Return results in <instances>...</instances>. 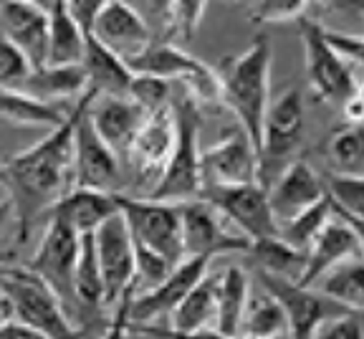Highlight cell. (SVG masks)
Wrapping results in <instances>:
<instances>
[{
	"label": "cell",
	"mask_w": 364,
	"mask_h": 339,
	"mask_svg": "<svg viewBox=\"0 0 364 339\" xmlns=\"http://www.w3.org/2000/svg\"><path fill=\"white\" fill-rule=\"evenodd\" d=\"M76 107V104H74ZM74 187V109L61 127L0 165V190L16 213V238L26 244L41 215Z\"/></svg>",
	"instance_id": "cell-1"
},
{
	"label": "cell",
	"mask_w": 364,
	"mask_h": 339,
	"mask_svg": "<svg viewBox=\"0 0 364 339\" xmlns=\"http://www.w3.org/2000/svg\"><path fill=\"white\" fill-rule=\"evenodd\" d=\"M271 66L273 51L266 36H256L245 51L223 58L218 68L220 104H225L238 127L253 140L258 150L263 130V117L271 104Z\"/></svg>",
	"instance_id": "cell-2"
},
{
	"label": "cell",
	"mask_w": 364,
	"mask_h": 339,
	"mask_svg": "<svg viewBox=\"0 0 364 339\" xmlns=\"http://www.w3.org/2000/svg\"><path fill=\"white\" fill-rule=\"evenodd\" d=\"M0 319L28 324L51 339H81V329L68 317L61 299L28 266L0 268Z\"/></svg>",
	"instance_id": "cell-3"
},
{
	"label": "cell",
	"mask_w": 364,
	"mask_h": 339,
	"mask_svg": "<svg viewBox=\"0 0 364 339\" xmlns=\"http://www.w3.org/2000/svg\"><path fill=\"white\" fill-rule=\"evenodd\" d=\"M172 140L170 160L157 187L149 192V200L159 203H188L203 190V172H200V135H203V107L193 96L172 102Z\"/></svg>",
	"instance_id": "cell-4"
},
{
	"label": "cell",
	"mask_w": 364,
	"mask_h": 339,
	"mask_svg": "<svg viewBox=\"0 0 364 339\" xmlns=\"http://www.w3.org/2000/svg\"><path fill=\"white\" fill-rule=\"evenodd\" d=\"M306 132V109L299 89H289L276 96L263 117L261 142H258V185L263 190L296 160Z\"/></svg>",
	"instance_id": "cell-5"
},
{
	"label": "cell",
	"mask_w": 364,
	"mask_h": 339,
	"mask_svg": "<svg viewBox=\"0 0 364 339\" xmlns=\"http://www.w3.org/2000/svg\"><path fill=\"white\" fill-rule=\"evenodd\" d=\"M124 63L134 76H154V79H162L167 84L170 81L185 84L188 96H193L200 107L220 102L218 74L208 63L190 56L182 46L152 41L147 48H142L139 53L127 58Z\"/></svg>",
	"instance_id": "cell-6"
},
{
	"label": "cell",
	"mask_w": 364,
	"mask_h": 339,
	"mask_svg": "<svg viewBox=\"0 0 364 339\" xmlns=\"http://www.w3.org/2000/svg\"><path fill=\"white\" fill-rule=\"evenodd\" d=\"M304 43V63H306V79L314 96L326 104H344L359 94V81L354 66L347 63L339 53L326 43L321 23L311 16H304L296 23Z\"/></svg>",
	"instance_id": "cell-7"
},
{
	"label": "cell",
	"mask_w": 364,
	"mask_h": 339,
	"mask_svg": "<svg viewBox=\"0 0 364 339\" xmlns=\"http://www.w3.org/2000/svg\"><path fill=\"white\" fill-rule=\"evenodd\" d=\"M117 208L124 218L132 244L154 251L165 261H170L172 266H177L185 259L180 236V208L175 203L129 198V195L117 192Z\"/></svg>",
	"instance_id": "cell-8"
},
{
	"label": "cell",
	"mask_w": 364,
	"mask_h": 339,
	"mask_svg": "<svg viewBox=\"0 0 364 339\" xmlns=\"http://www.w3.org/2000/svg\"><path fill=\"white\" fill-rule=\"evenodd\" d=\"M198 198L210 205L225 226H233L235 233L245 236L248 241L279 236V226L273 221L268 205V192L258 182L203 187Z\"/></svg>",
	"instance_id": "cell-9"
},
{
	"label": "cell",
	"mask_w": 364,
	"mask_h": 339,
	"mask_svg": "<svg viewBox=\"0 0 364 339\" xmlns=\"http://www.w3.org/2000/svg\"><path fill=\"white\" fill-rule=\"evenodd\" d=\"M79 249H81L79 233H74L71 228H66L58 221H46L41 244L28 264L31 271L53 288V294L61 299L63 309L68 311L71 319L76 314L74 273H76V261H79Z\"/></svg>",
	"instance_id": "cell-10"
},
{
	"label": "cell",
	"mask_w": 364,
	"mask_h": 339,
	"mask_svg": "<svg viewBox=\"0 0 364 339\" xmlns=\"http://www.w3.org/2000/svg\"><path fill=\"white\" fill-rule=\"evenodd\" d=\"M258 283L284 309L289 339H311L314 332L321 324L331 322V319L341 317V314H349V309L321 296L316 288H304L291 281V278L271 276V273L258 271Z\"/></svg>",
	"instance_id": "cell-11"
},
{
	"label": "cell",
	"mask_w": 364,
	"mask_h": 339,
	"mask_svg": "<svg viewBox=\"0 0 364 339\" xmlns=\"http://www.w3.org/2000/svg\"><path fill=\"white\" fill-rule=\"evenodd\" d=\"M89 91L74 107V187L117 192L122 182V160L99 140L86 117Z\"/></svg>",
	"instance_id": "cell-12"
},
{
	"label": "cell",
	"mask_w": 364,
	"mask_h": 339,
	"mask_svg": "<svg viewBox=\"0 0 364 339\" xmlns=\"http://www.w3.org/2000/svg\"><path fill=\"white\" fill-rule=\"evenodd\" d=\"M210 261L213 259H205V256H185L180 264L172 266V271L157 286L147 288L142 294L132 291L127 304L129 327L157 324V319L170 317L172 309L188 296L190 288L210 271Z\"/></svg>",
	"instance_id": "cell-13"
},
{
	"label": "cell",
	"mask_w": 364,
	"mask_h": 339,
	"mask_svg": "<svg viewBox=\"0 0 364 339\" xmlns=\"http://www.w3.org/2000/svg\"><path fill=\"white\" fill-rule=\"evenodd\" d=\"M177 208H180V236L185 256L218 259L223 254H248V238L230 231L205 200L195 198L180 203Z\"/></svg>",
	"instance_id": "cell-14"
},
{
	"label": "cell",
	"mask_w": 364,
	"mask_h": 339,
	"mask_svg": "<svg viewBox=\"0 0 364 339\" xmlns=\"http://www.w3.org/2000/svg\"><path fill=\"white\" fill-rule=\"evenodd\" d=\"M99 271L104 283V304L117 306L127 291H134V244L119 213L94 231Z\"/></svg>",
	"instance_id": "cell-15"
},
{
	"label": "cell",
	"mask_w": 364,
	"mask_h": 339,
	"mask_svg": "<svg viewBox=\"0 0 364 339\" xmlns=\"http://www.w3.org/2000/svg\"><path fill=\"white\" fill-rule=\"evenodd\" d=\"M203 187L258 182V150L240 127H230L220 140L200 155Z\"/></svg>",
	"instance_id": "cell-16"
},
{
	"label": "cell",
	"mask_w": 364,
	"mask_h": 339,
	"mask_svg": "<svg viewBox=\"0 0 364 339\" xmlns=\"http://www.w3.org/2000/svg\"><path fill=\"white\" fill-rule=\"evenodd\" d=\"M172 140H175V125H172V104L157 114H149L144 119L142 130L136 132L124 162L132 167V175L139 190L149 192L157 187L159 177L165 172V165L170 160Z\"/></svg>",
	"instance_id": "cell-17"
},
{
	"label": "cell",
	"mask_w": 364,
	"mask_h": 339,
	"mask_svg": "<svg viewBox=\"0 0 364 339\" xmlns=\"http://www.w3.org/2000/svg\"><path fill=\"white\" fill-rule=\"evenodd\" d=\"M359 256H362V228L352 226L349 221H341L331 213L329 223L321 228V233L314 238V244L304 254V266L294 283L311 288L334 266L349 259H359Z\"/></svg>",
	"instance_id": "cell-18"
},
{
	"label": "cell",
	"mask_w": 364,
	"mask_h": 339,
	"mask_svg": "<svg viewBox=\"0 0 364 339\" xmlns=\"http://www.w3.org/2000/svg\"><path fill=\"white\" fill-rule=\"evenodd\" d=\"M86 117L99 135V140L119 160L127 157L136 132L142 130L147 114L129 96H94L89 91Z\"/></svg>",
	"instance_id": "cell-19"
},
{
	"label": "cell",
	"mask_w": 364,
	"mask_h": 339,
	"mask_svg": "<svg viewBox=\"0 0 364 339\" xmlns=\"http://www.w3.org/2000/svg\"><path fill=\"white\" fill-rule=\"evenodd\" d=\"M266 192H268V205H271L276 226L291 221L294 215H299L301 210L311 208L314 203L326 198L324 180L318 177V172L304 157H296L273 180V185Z\"/></svg>",
	"instance_id": "cell-20"
},
{
	"label": "cell",
	"mask_w": 364,
	"mask_h": 339,
	"mask_svg": "<svg viewBox=\"0 0 364 339\" xmlns=\"http://www.w3.org/2000/svg\"><path fill=\"white\" fill-rule=\"evenodd\" d=\"M91 36L107 46L109 51L117 53L122 61L152 43L147 23L136 13V8L129 3H117V0L102 3V11L97 13L94 26H91Z\"/></svg>",
	"instance_id": "cell-21"
},
{
	"label": "cell",
	"mask_w": 364,
	"mask_h": 339,
	"mask_svg": "<svg viewBox=\"0 0 364 339\" xmlns=\"http://www.w3.org/2000/svg\"><path fill=\"white\" fill-rule=\"evenodd\" d=\"M0 36L28 58L31 68L46 66L48 18L41 3H0Z\"/></svg>",
	"instance_id": "cell-22"
},
{
	"label": "cell",
	"mask_w": 364,
	"mask_h": 339,
	"mask_svg": "<svg viewBox=\"0 0 364 339\" xmlns=\"http://www.w3.org/2000/svg\"><path fill=\"white\" fill-rule=\"evenodd\" d=\"M119 213L117 208V192H99L86 190V187H71L48 208L46 218L58 221L66 228H71L79 236H89L99 226Z\"/></svg>",
	"instance_id": "cell-23"
},
{
	"label": "cell",
	"mask_w": 364,
	"mask_h": 339,
	"mask_svg": "<svg viewBox=\"0 0 364 339\" xmlns=\"http://www.w3.org/2000/svg\"><path fill=\"white\" fill-rule=\"evenodd\" d=\"M81 68H84L86 84L94 96H127L132 79H134L127 63L114 51H109L104 43H99L91 33H86Z\"/></svg>",
	"instance_id": "cell-24"
},
{
	"label": "cell",
	"mask_w": 364,
	"mask_h": 339,
	"mask_svg": "<svg viewBox=\"0 0 364 339\" xmlns=\"http://www.w3.org/2000/svg\"><path fill=\"white\" fill-rule=\"evenodd\" d=\"M74 109V107H71ZM66 104H46L21 89H0V122L18 130H56L68 119Z\"/></svg>",
	"instance_id": "cell-25"
},
{
	"label": "cell",
	"mask_w": 364,
	"mask_h": 339,
	"mask_svg": "<svg viewBox=\"0 0 364 339\" xmlns=\"http://www.w3.org/2000/svg\"><path fill=\"white\" fill-rule=\"evenodd\" d=\"M48 18V51L46 66H79L86 33L74 21L68 3H41Z\"/></svg>",
	"instance_id": "cell-26"
},
{
	"label": "cell",
	"mask_w": 364,
	"mask_h": 339,
	"mask_svg": "<svg viewBox=\"0 0 364 339\" xmlns=\"http://www.w3.org/2000/svg\"><path fill=\"white\" fill-rule=\"evenodd\" d=\"M21 91L31 94L33 99L46 104H66L68 99L79 102L81 96L89 91L84 68L79 66H41L33 68L23 84Z\"/></svg>",
	"instance_id": "cell-27"
},
{
	"label": "cell",
	"mask_w": 364,
	"mask_h": 339,
	"mask_svg": "<svg viewBox=\"0 0 364 339\" xmlns=\"http://www.w3.org/2000/svg\"><path fill=\"white\" fill-rule=\"evenodd\" d=\"M218 281H220V271L205 273V276L190 288L188 296L172 309L170 327L167 329L180 332V334H190V332H200V329L215 327Z\"/></svg>",
	"instance_id": "cell-28"
},
{
	"label": "cell",
	"mask_w": 364,
	"mask_h": 339,
	"mask_svg": "<svg viewBox=\"0 0 364 339\" xmlns=\"http://www.w3.org/2000/svg\"><path fill=\"white\" fill-rule=\"evenodd\" d=\"M248 299H250L248 273L240 266L223 268L220 281H218V309H215V327L213 329L220 332L223 337L240 339Z\"/></svg>",
	"instance_id": "cell-29"
},
{
	"label": "cell",
	"mask_w": 364,
	"mask_h": 339,
	"mask_svg": "<svg viewBox=\"0 0 364 339\" xmlns=\"http://www.w3.org/2000/svg\"><path fill=\"white\" fill-rule=\"evenodd\" d=\"M311 288H316L318 294L326 299L336 301L344 309L362 314L364 309V266L362 256L359 259H349L344 264L334 266L331 271H326L318 278Z\"/></svg>",
	"instance_id": "cell-30"
},
{
	"label": "cell",
	"mask_w": 364,
	"mask_h": 339,
	"mask_svg": "<svg viewBox=\"0 0 364 339\" xmlns=\"http://www.w3.org/2000/svg\"><path fill=\"white\" fill-rule=\"evenodd\" d=\"M74 299H76V314H97L104 304V283L102 271H99L97 249H94V233L81 236L79 261H76L74 273Z\"/></svg>",
	"instance_id": "cell-31"
},
{
	"label": "cell",
	"mask_w": 364,
	"mask_h": 339,
	"mask_svg": "<svg viewBox=\"0 0 364 339\" xmlns=\"http://www.w3.org/2000/svg\"><path fill=\"white\" fill-rule=\"evenodd\" d=\"M286 334V317L284 309L266 288L250 291L248 306H245L243 329L240 337H253V339H279Z\"/></svg>",
	"instance_id": "cell-32"
},
{
	"label": "cell",
	"mask_w": 364,
	"mask_h": 339,
	"mask_svg": "<svg viewBox=\"0 0 364 339\" xmlns=\"http://www.w3.org/2000/svg\"><path fill=\"white\" fill-rule=\"evenodd\" d=\"M248 254L253 256V261H256L258 271L261 273L291 278V281H296V276H299V271H301V266H304L301 251L291 249V246L286 244V241H281L279 236L250 241Z\"/></svg>",
	"instance_id": "cell-33"
},
{
	"label": "cell",
	"mask_w": 364,
	"mask_h": 339,
	"mask_svg": "<svg viewBox=\"0 0 364 339\" xmlns=\"http://www.w3.org/2000/svg\"><path fill=\"white\" fill-rule=\"evenodd\" d=\"M329 218H331V203H329V198H321L318 203H314L311 208L294 215L291 221L281 223L279 238L286 241L291 249L306 254V249L314 244V238L321 233V228L329 223Z\"/></svg>",
	"instance_id": "cell-34"
},
{
	"label": "cell",
	"mask_w": 364,
	"mask_h": 339,
	"mask_svg": "<svg viewBox=\"0 0 364 339\" xmlns=\"http://www.w3.org/2000/svg\"><path fill=\"white\" fill-rule=\"evenodd\" d=\"M326 198L331 203V213L341 221L362 228V208H364V180L359 175H329L324 182Z\"/></svg>",
	"instance_id": "cell-35"
},
{
	"label": "cell",
	"mask_w": 364,
	"mask_h": 339,
	"mask_svg": "<svg viewBox=\"0 0 364 339\" xmlns=\"http://www.w3.org/2000/svg\"><path fill=\"white\" fill-rule=\"evenodd\" d=\"M331 167L336 175H359L362 177V160H364V140H362V125H344L329 137L326 145Z\"/></svg>",
	"instance_id": "cell-36"
},
{
	"label": "cell",
	"mask_w": 364,
	"mask_h": 339,
	"mask_svg": "<svg viewBox=\"0 0 364 339\" xmlns=\"http://www.w3.org/2000/svg\"><path fill=\"white\" fill-rule=\"evenodd\" d=\"M205 11H208L205 3H170L165 38L159 41V43L180 46V43L193 41V36L198 33V28L203 26Z\"/></svg>",
	"instance_id": "cell-37"
},
{
	"label": "cell",
	"mask_w": 364,
	"mask_h": 339,
	"mask_svg": "<svg viewBox=\"0 0 364 339\" xmlns=\"http://www.w3.org/2000/svg\"><path fill=\"white\" fill-rule=\"evenodd\" d=\"M132 102L142 109L144 114H157L162 109H167L172 104L170 99V84L162 79H154V76H134L127 91Z\"/></svg>",
	"instance_id": "cell-38"
},
{
	"label": "cell",
	"mask_w": 364,
	"mask_h": 339,
	"mask_svg": "<svg viewBox=\"0 0 364 339\" xmlns=\"http://www.w3.org/2000/svg\"><path fill=\"white\" fill-rule=\"evenodd\" d=\"M248 16L253 26H273V23H299L309 16V3H289V0H268L250 3Z\"/></svg>",
	"instance_id": "cell-39"
},
{
	"label": "cell",
	"mask_w": 364,
	"mask_h": 339,
	"mask_svg": "<svg viewBox=\"0 0 364 339\" xmlns=\"http://www.w3.org/2000/svg\"><path fill=\"white\" fill-rule=\"evenodd\" d=\"M31 71L33 68H31L28 58L23 56L6 36H0V89H18Z\"/></svg>",
	"instance_id": "cell-40"
},
{
	"label": "cell",
	"mask_w": 364,
	"mask_h": 339,
	"mask_svg": "<svg viewBox=\"0 0 364 339\" xmlns=\"http://www.w3.org/2000/svg\"><path fill=\"white\" fill-rule=\"evenodd\" d=\"M311 339H364L362 314H357V311L341 314V317L321 324V327L314 332Z\"/></svg>",
	"instance_id": "cell-41"
},
{
	"label": "cell",
	"mask_w": 364,
	"mask_h": 339,
	"mask_svg": "<svg viewBox=\"0 0 364 339\" xmlns=\"http://www.w3.org/2000/svg\"><path fill=\"white\" fill-rule=\"evenodd\" d=\"M321 31H324V38L326 43L334 48L336 53H339L341 58L347 63H352L354 68L362 63V51H364V43H362V36L359 33H339V31H331L326 28V26H321Z\"/></svg>",
	"instance_id": "cell-42"
},
{
	"label": "cell",
	"mask_w": 364,
	"mask_h": 339,
	"mask_svg": "<svg viewBox=\"0 0 364 339\" xmlns=\"http://www.w3.org/2000/svg\"><path fill=\"white\" fill-rule=\"evenodd\" d=\"M0 339H51V337L28 327V324L16 322V319H0Z\"/></svg>",
	"instance_id": "cell-43"
},
{
	"label": "cell",
	"mask_w": 364,
	"mask_h": 339,
	"mask_svg": "<svg viewBox=\"0 0 364 339\" xmlns=\"http://www.w3.org/2000/svg\"><path fill=\"white\" fill-rule=\"evenodd\" d=\"M68 11H71L74 21L79 23V28L84 31V33H91L94 18L102 11V0H99V3H84V0H81V3H68Z\"/></svg>",
	"instance_id": "cell-44"
},
{
	"label": "cell",
	"mask_w": 364,
	"mask_h": 339,
	"mask_svg": "<svg viewBox=\"0 0 364 339\" xmlns=\"http://www.w3.org/2000/svg\"><path fill=\"white\" fill-rule=\"evenodd\" d=\"M16 221V213H13V203L8 198L0 200V233L6 231L11 223Z\"/></svg>",
	"instance_id": "cell-45"
},
{
	"label": "cell",
	"mask_w": 364,
	"mask_h": 339,
	"mask_svg": "<svg viewBox=\"0 0 364 339\" xmlns=\"http://www.w3.org/2000/svg\"><path fill=\"white\" fill-rule=\"evenodd\" d=\"M16 259V251H8V249H0V268H6V266H11L8 261Z\"/></svg>",
	"instance_id": "cell-46"
},
{
	"label": "cell",
	"mask_w": 364,
	"mask_h": 339,
	"mask_svg": "<svg viewBox=\"0 0 364 339\" xmlns=\"http://www.w3.org/2000/svg\"><path fill=\"white\" fill-rule=\"evenodd\" d=\"M127 339H144V337L139 332H132V329H129V337H127Z\"/></svg>",
	"instance_id": "cell-47"
}]
</instances>
